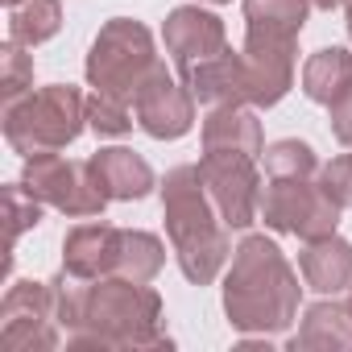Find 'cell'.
Segmentation results:
<instances>
[{"label": "cell", "mask_w": 352, "mask_h": 352, "mask_svg": "<svg viewBox=\"0 0 352 352\" xmlns=\"http://www.w3.org/2000/svg\"><path fill=\"white\" fill-rule=\"evenodd\" d=\"M50 294L71 348H104V352L174 348V340L162 327V294L149 282L116 274L83 282L58 270L50 278Z\"/></svg>", "instance_id": "1"}, {"label": "cell", "mask_w": 352, "mask_h": 352, "mask_svg": "<svg viewBox=\"0 0 352 352\" xmlns=\"http://www.w3.org/2000/svg\"><path fill=\"white\" fill-rule=\"evenodd\" d=\"M298 274L270 236H245L224 278V315L241 336H278L298 319Z\"/></svg>", "instance_id": "2"}, {"label": "cell", "mask_w": 352, "mask_h": 352, "mask_svg": "<svg viewBox=\"0 0 352 352\" xmlns=\"http://www.w3.org/2000/svg\"><path fill=\"white\" fill-rule=\"evenodd\" d=\"M162 220L170 249L179 257V270L195 286H212L232 257L228 224L216 212L199 166H174L162 183Z\"/></svg>", "instance_id": "3"}, {"label": "cell", "mask_w": 352, "mask_h": 352, "mask_svg": "<svg viewBox=\"0 0 352 352\" xmlns=\"http://www.w3.org/2000/svg\"><path fill=\"white\" fill-rule=\"evenodd\" d=\"M83 129H87V100L71 83H50L5 104V141L21 157L67 149L71 141H79Z\"/></svg>", "instance_id": "4"}, {"label": "cell", "mask_w": 352, "mask_h": 352, "mask_svg": "<svg viewBox=\"0 0 352 352\" xmlns=\"http://www.w3.org/2000/svg\"><path fill=\"white\" fill-rule=\"evenodd\" d=\"M157 67V54H153V34L133 21V17H112L100 25L91 50H87V83L104 96H116L124 104L137 100L141 83L149 79V71Z\"/></svg>", "instance_id": "5"}, {"label": "cell", "mask_w": 352, "mask_h": 352, "mask_svg": "<svg viewBox=\"0 0 352 352\" xmlns=\"http://www.w3.org/2000/svg\"><path fill=\"white\" fill-rule=\"evenodd\" d=\"M344 208L319 187V174L311 179H286V174H265L261 187V220L274 232L298 236V241H319L340 228Z\"/></svg>", "instance_id": "6"}, {"label": "cell", "mask_w": 352, "mask_h": 352, "mask_svg": "<svg viewBox=\"0 0 352 352\" xmlns=\"http://www.w3.org/2000/svg\"><path fill=\"white\" fill-rule=\"evenodd\" d=\"M21 187H25L38 204H46V208H54V212H63V216H75V220L100 216V212L108 208V195H104V187L96 183L91 157H87V162H71V157H63L58 149L25 157Z\"/></svg>", "instance_id": "7"}, {"label": "cell", "mask_w": 352, "mask_h": 352, "mask_svg": "<svg viewBox=\"0 0 352 352\" xmlns=\"http://www.w3.org/2000/svg\"><path fill=\"white\" fill-rule=\"evenodd\" d=\"M204 187L228 228H249L261 216V174L257 157L245 149H204L199 157Z\"/></svg>", "instance_id": "8"}, {"label": "cell", "mask_w": 352, "mask_h": 352, "mask_svg": "<svg viewBox=\"0 0 352 352\" xmlns=\"http://www.w3.org/2000/svg\"><path fill=\"white\" fill-rule=\"evenodd\" d=\"M58 311L50 282H13L0 298V344L9 352H54L58 348Z\"/></svg>", "instance_id": "9"}, {"label": "cell", "mask_w": 352, "mask_h": 352, "mask_svg": "<svg viewBox=\"0 0 352 352\" xmlns=\"http://www.w3.org/2000/svg\"><path fill=\"white\" fill-rule=\"evenodd\" d=\"M133 112H137V124L153 141H174V137L191 133V124H195V96L187 91L183 79H174L166 71V63H157L149 71V79L141 83Z\"/></svg>", "instance_id": "10"}, {"label": "cell", "mask_w": 352, "mask_h": 352, "mask_svg": "<svg viewBox=\"0 0 352 352\" xmlns=\"http://www.w3.org/2000/svg\"><path fill=\"white\" fill-rule=\"evenodd\" d=\"M294 46L290 38L245 34V67H249V108H274L294 87Z\"/></svg>", "instance_id": "11"}, {"label": "cell", "mask_w": 352, "mask_h": 352, "mask_svg": "<svg viewBox=\"0 0 352 352\" xmlns=\"http://www.w3.org/2000/svg\"><path fill=\"white\" fill-rule=\"evenodd\" d=\"M187 91L208 104V108H228V104H249V67L245 54H236L232 46H224L220 54H208L191 67L179 71Z\"/></svg>", "instance_id": "12"}, {"label": "cell", "mask_w": 352, "mask_h": 352, "mask_svg": "<svg viewBox=\"0 0 352 352\" xmlns=\"http://www.w3.org/2000/svg\"><path fill=\"white\" fill-rule=\"evenodd\" d=\"M120 245H124V228H112V224H79L63 241V270L71 278H83V282L112 278L120 270Z\"/></svg>", "instance_id": "13"}, {"label": "cell", "mask_w": 352, "mask_h": 352, "mask_svg": "<svg viewBox=\"0 0 352 352\" xmlns=\"http://www.w3.org/2000/svg\"><path fill=\"white\" fill-rule=\"evenodd\" d=\"M162 38H166V50H170V58H174V67H179V71L191 67V63H199V58H208V54H220V50L228 46L224 21H220L216 13L199 9V5L174 9V13L166 17Z\"/></svg>", "instance_id": "14"}, {"label": "cell", "mask_w": 352, "mask_h": 352, "mask_svg": "<svg viewBox=\"0 0 352 352\" xmlns=\"http://www.w3.org/2000/svg\"><path fill=\"white\" fill-rule=\"evenodd\" d=\"M91 170H96V183L104 187L108 199L133 204V199H145L153 191V170H149V162L141 153L124 149V145H112V149L91 153Z\"/></svg>", "instance_id": "15"}, {"label": "cell", "mask_w": 352, "mask_h": 352, "mask_svg": "<svg viewBox=\"0 0 352 352\" xmlns=\"http://www.w3.org/2000/svg\"><path fill=\"white\" fill-rule=\"evenodd\" d=\"M298 270H302L307 290L340 294V290L352 286V245L336 232L319 236V241H307V249L298 253Z\"/></svg>", "instance_id": "16"}, {"label": "cell", "mask_w": 352, "mask_h": 352, "mask_svg": "<svg viewBox=\"0 0 352 352\" xmlns=\"http://www.w3.org/2000/svg\"><path fill=\"white\" fill-rule=\"evenodd\" d=\"M204 149H245L253 157L265 153V133L261 120L249 104H228V108H212L204 120Z\"/></svg>", "instance_id": "17"}, {"label": "cell", "mask_w": 352, "mask_h": 352, "mask_svg": "<svg viewBox=\"0 0 352 352\" xmlns=\"http://www.w3.org/2000/svg\"><path fill=\"white\" fill-rule=\"evenodd\" d=\"M294 352H336V348H352V311L340 302H311L302 311V323L290 340Z\"/></svg>", "instance_id": "18"}, {"label": "cell", "mask_w": 352, "mask_h": 352, "mask_svg": "<svg viewBox=\"0 0 352 352\" xmlns=\"http://www.w3.org/2000/svg\"><path fill=\"white\" fill-rule=\"evenodd\" d=\"M348 87H352V54L348 50L327 46V50H315L302 63V91H307V100L331 108Z\"/></svg>", "instance_id": "19"}, {"label": "cell", "mask_w": 352, "mask_h": 352, "mask_svg": "<svg viewBox=\"0 0 352 352\" xmlns=\"http://www.w3.org/2000/svg\"><path fill=\"white\" fill-rule=\"evenodd\" d=\"M311 13V0H245V34L298 42Z\"/></svg>", "instance_id": "20"}, {"label": "cell", "mask_w": 352, "mask_h": 352, "mask_svg": "<svg viewBox=\"0 0 352 352\" xmlns=\"http://www.w3.org/2000/svg\"><path fill=\"white\" fill-rule=\"evenodd\" d=\"M63 30V5L58 0H21L9 9V38L21 46H42Z\"/></svg>", "instance_id": "21"}, {"label": "cell", "mask_w": 352, "mask_h": 352, "mask_svg": "<svg viewBox=\"0 0 352 352\" xmlns=\"http://www.w3.org/2000/svg\"><path fill=\"white\" fill-rule=\"evenodd\" d=\"M166 265V245L153 232L141 228H124V245H120V270L116 278H133V282H153Z\"/></svg>", "instance_id": "22"}, {"label": "cell", "mask_w": 352, "mask_h": 352, "mask_svg": "<svg viewBox=\"0 0 352 352\" xmlns=\"http://www.w3.org/2000/svg\"><path fill=\"white\" fill-rule=\"evenodd\" d=\"M265 174H286V179H311L319 174V157L307 141L298 137H282L265 149Z\"/></svg>", "instance_id": "23"}, {"label": "cell", "mask_w": 352, "mask_h": 352, "mask_svg": "<svg viewBox=\"0 0 352 352\" xmlns=\"http://www.w3.org/2000/svg\"><path fill=\"white\" fill-rule=\"evenodd\" d=\"M25 91H34V58L25 54L21 42H5V50H0V100L13 104L21 100Z\"/></svg>", "instance_id": "24"}, {"label": "cell", "mask_w": 352, "mask_h": 352, "mask_svg": "<svg viewBox=\"0 0 352 352\" xmlns=\"http://www.w3.org/2000/svg\"><path fill=\"white\" fill-rule=\"evenodd\" d=\"M87 129L100 133V137H124L133 129V112H129L124 100L104 96V91H91L87 96Z\"/></svg>", "instance_id": "25"}, {"label": "cell", "mask_w": 352, "mask_h": 352, "mask_svg": "<svg viewBox=\"0 0 352 352\" xmlns=\"http://www.w3.org/2000/svg\"><path fill=\"white\" fill-rule=\"evenodd\" d=\"M5 204H9V257H5V270H13L17 241H21L25 228H38V220H42V204H38L21 183H9V187H5Z\"/></svg>", "instance_id": "26"}, {"label": "cell", "mask_w": 352, "mask_h": 352, "mask_svg": "<svg viewBox=\"0 0 352 352\" xmlns=\"http://www.w3.org/2000/svg\"><path fill=\"white\" fill-rule=\"evenodd\" d=\"M319 187L340 208H352V162H348V153L344 157H331L327 166H319Z\"/></svg>", "instance_id": "27"}, {"label": "cell", "mask_w": 352, "mask_h": 352, "mask_svg": "<svg viewBox=\"0 0 352 352\" xmlns=\"http://www.w3.org/2000/svg\"><path fill=\"white\" fill-rule=\"evenodd\" d=\"M327 112H331V133H336V141L352 149V87H348Z\"/></svg>", "instance_id": "28"}, {"label": "cell", "mask_w": 352, "mask_h": 352, "mask_svg": "<svg viewBox=\"0 0 352 352\" xmlns=\"http://www.w3.org/2000/svg\"><path fill=\"white\" fill-rule=\"evenodd\" d=\"M344 5V17H348V38H352V0H340Z\"/></svg>", "instance_id": "29"}, {"label": "cell", "mask_w": 352, "mask_h": 352, "mask_svg": "<svg viewBox=\"0 0 352 352\" xmlns=\"http://www.w3.org/2000/svg\"><path fill=\"white\" fill-rule=\"evenodd\" d=\"M331 5H340V0H311V9H331Z\"/></svg>", "instance_id": "30"}, {"label": "cell", "mask_w": 352, "mask_h": 352, "mask_svg": "<svg viewBox=\"0 0 352 352\" xmlns=\"http://www.w3.org/2000/svg\"><path fill=\"white\" fill-rule=\"evenodd\" d=\"M344 307H348V311H352V286H348V302H344Z\"/></svg>", "instance_id": "31"}, {"label": "cell", "mask_w": 352, "mask_h": 352, "mask_svg": "<svg viewBox=\"0 0 352 352\" xmlns=\"http://www.w3.org/2000/svg\"><path fill=\"white\" fill-rule=\"evenodd\" d=\"M204 5H228V0H204Z\"/></svg>", "instance_id": "32"}, {"label": "cell", "mask_w": 352, "mask_h": 352, "mask_svg": "<svg viewBox=\"0 0 352 352\" xmlns=\"http://www.w3.org/2000/svg\"><path fill=\"white\" fill-rule=\"evenodd\" d=\"M5 5H9V9H13V5H21V0H5Z\"/></svg>", "instance_id": "33"}, {"label": "cell", "mask_w": 352, "mask_h": 352, "mask_svg": "<svg viewBox=\"0 0 352 352\" xmlns=\"http://www.w3.org/2000/svg\"><path fill=\"white\" fill-rule=\"evenodd\" d=\"M348 162H352V153H348Z\"/></svg>", "instance_id": "34"}]
</instances>
